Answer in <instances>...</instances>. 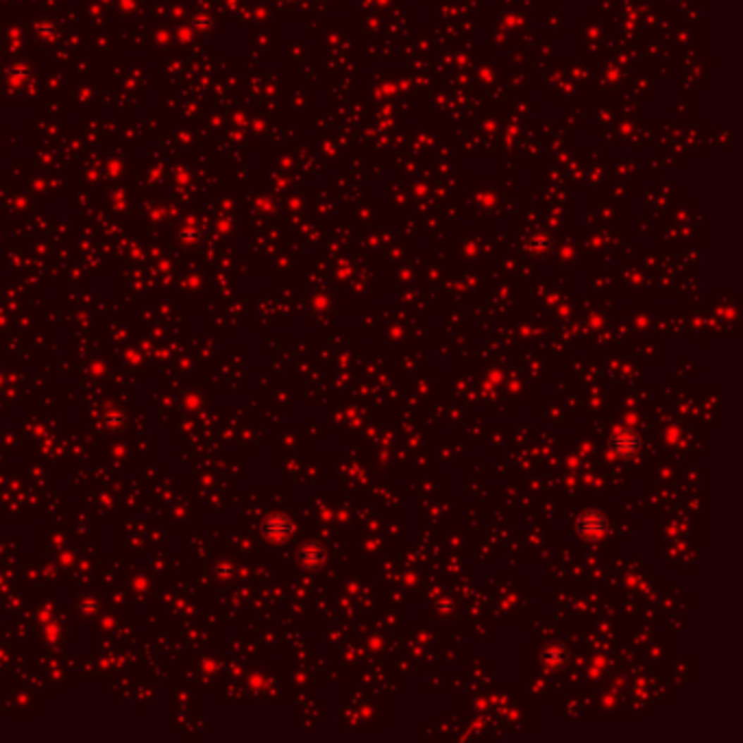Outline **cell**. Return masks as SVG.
Wrapping results in <instances>:
<instances>
[{
  "label": "cell",
  "mask_w": 743,
  "mask_h": 743,
  "mask_svg": "<svg viewBox=\"0 0 743 743\" xmlns=\"http://www.w3.org/2000/svg\"><path fill=\"white\" fill-rule=\"evenodd\" d=\"M323 558V554H321V551H317V554H312V549H303V554H301V560L307 565V567H312V565H314V563H319Z\"/></svg>",
  "instance_id": "3957f363"
},
{
  "label": "cell",
  "mask_w": 743,
  "mask_h": 743,
  "mask_svg": "<svg viewBox=\"0 0 743 743\" xmlns=\"http://www.w3.org/2000/svg\"><path fill=\"white\" fill-rule=\"evenodd\" d=\"M264 530H266L269 539H273V541H283V539L288 536V532L293 530V525H290V521H288L283 515H275V517H271V519L266 521V525H264Z\"/></svg>",
  "instance_id": "6da1fadb"
},
{
  "label": "cell",
  "mask_w": 743,
  "mask_h": 743,
  "mask_svg": "<svg viewBox=\"0 0 743 743\" xmlns=\"http://www.w3.org/2000/svg\"><path fill=\"white\" fill-rule=\"evenodd\" d=\"M613 447L621 455H630L639 447V441H637V436L632 434V431H617L615 438H613Z\"/></svg>",
  "instance_id": "7a4b0ae2"
}]
</instances>
